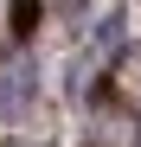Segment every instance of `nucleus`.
Wrapping results in <instances>:
<instances>
[{
    "instance_id": "f257e3e1",
    "label": "nucleus",
    "mask_w": 141,
    "mask_h": 147,
    "mask_svg": "<svg viewBox=\"0 0 141 147\" xmlns=\"http://www.w3.org/2000/svg\"><path fill=\"white\" fill-rule=\"evenodd\" d=\"M32 90H39V64H32V51H19V45H7L0 51V115H19L32 102Z\"/></svg>"
},
{
    "instance_id": "f03ea898",
    "label": "nucleus",
    "mask_w": 141,
    "mask_h": 147,
    "mask_svg": "<svg viewBox=\"0 0 141 147\" xmlns=\"http://www.w3.org/2000/svg\"><path fill=\"white\" fill-rule=\"evenodd\" d=\"M96 141L103 147H135V115L115 109V102H103L96 109Z\"/></svg>"
}]
</instances>
